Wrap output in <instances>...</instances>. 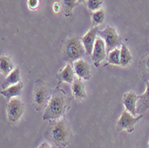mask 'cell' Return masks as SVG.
<instances>
[{"label":"cell","mask_w":149,"mask_h":148,"mask_svg":"<svg viewBox=\"0 0 149 148\" xmlns=\"http://www.w3.org/2000/svg\"><path fill=\"white\" fill-rule=\"evenodd\" d=\"M46 135L55 145L59 148H65L70 142L72 132L67 120L62 119L54 120L49 124Z\"/></svg>","instance_id":"cell-1"},{"label":"cell","mask_w":149,"mask_h":148,"mask_svg":"<svg viewBox=\"0 0 149 148\" xmlns=\"http://www.w3.org/2000/svg\"><path fill=\"white\" fill-rule=\"evenodd\" d=\"M67 109V100L60 94H55L50 97L43 115L44 120H56L65 113Z\"/></svg>","instance_id":"cell-2"},{"label":"cell","mask_w":149,"mask_h":148,"mask_svg":"<svg viewBox=\"0 0 149 148\" xmlns=\"http://www.w3.org/2000/svg\"><path fill=\"white\" fill-rule=\"evenodd\" d=\"M85 47L81 40L76 37L68 38L63 47V57L67 62H75L85 55Z\"/></svg>","instance_id":"cell-3"},{"label":"cell","mask_w":149,"mask_h":148,"mask_svg":"<svg viewBox=\"0 0 149 148\" xmlns=\"http://www.w3.org/2000/svg\"><path fill=\"white\" fill-rule=\"evenodd\" d=\"M24 113V104L18 98L13 97L9 100L6 105V114L8 120L13 123H16L22 118Z\"/></svg>","instance_id":"cell-4"},{"label":"cell","mask_w":149,"mask_h":148,"mask_svg":"<svg viewBox=\"0 0 149 148\" xmlns=\"http://www.w3.org/2000/svg\"><path fill=\"white\" fill-rule=\"evenodd\" d=\"M97 35L104 39L106 46V51L108 52L117 48V47L120 44V37L113 27H106L104 31H98Z\"/></svg>","instance_id":"cell-5"},{"label":"cell","mask_w":149,"mask_h":148,"mask_svg":"<svg viewBox=\"0 0 149 148\" xmlns=\"http://www.w3.org/2000/svg\"><path fill=\"white\" fill-rule=\"evenodd\" d=\"M49 91L43 82L37 83L33 92V104L37 110L42 109L47 103L49 102Z\"/></svg>","instance_id":"cell-6"},{"label":"cell","mask_w":149,"mask_h":148,"mask_svg":"<svg viewBox=\"0 0 149 148\" xmlns=\"http://www.w3.org/2000/svg\"><path fill=\"white\" fill-rule=\"evenodd\" d=\"M141 116H134L128 111H124L121 113L120 117L117 122V129L119 131L126 130L128 132H132L136 124L140 120Z\"/></svg>","instance_id":"cell-7"},{"label":"cell","mask_w":149,"mask_h":148,"mask_svg":"<svg viewBox=\"0 0 149 148\" xmlns=\"http://www.w3.org/2000/svg\"><path fill=\"white\" fill-rule=\"evenodd\" d=\"M73 70L75 74L79 79H88L91 76L90 66L83 59H79L73 63Z\"/></svg>","instance_id":"cell-8"},{"label":"cell","mask_w":149,"mask_h":148,"mask_svg":"<svg viewBox=\"0 0 149 148\" xmlns=\"http://www.w3.org/2000/svg\"><path fill=\"white\" fill-rule=\"evenodd\" d=\"M105 53H106V46L104 39L101 38L100 37L97 38L92 52V58L94 62L97 64L98 63L103 61L105 57Z\"/></svg>","instance_id":"cell-9"},{"label":"cell","mask_w":149,"mask_h":148,"mask_svg":"<svg viewBox=\"0 0 149 148\" xmlns=\"http://www.w3.org/2000/svg\"><path fill=\"white\" fill-rule=\"evenodd\" d=\"M98 32V29L97 27H93V28L88 31V33L81 38V42H82L86 53H88V55H92V52H93V48H94V45L95 42L97 40V35Z\"/></svg>","instance_id":"cell-10"},{"label":"cell","mask_w":149,"mask_h":148,"mask_svg":"<svg viewBox=\"0 0 149 148\" xmlns=\"http://www.w3.org/2000/svg\"><path fill=\"white\" fill-rule=\"evenodd\" d=\"M137 103H138V96L133 92H128L123 96V104L125 106L126 111H128L134 116H136L138 114Z\"/></svg>","instance_id":"cell-11"},{"label":"cell","mask_w":149,"mask_h":148,"mask_svg":"<svg viewBox=\"0 0 149 148\" xmlns=\"http://www.w3.org/2000/svg\"><path fill=\"white\" fill-rule=\"evenodd\" d=\"M149 107V81L146 82V91L141 96H138L137 113H143Z\"/></svg>","instance_id":"cell-12"},{"label":"cell","mask_w":149,"mask_h":148,"mask_svg":"<svg viewBox=\"0 0 149 148\" xmlns=\"http://www.w3.org/2000/svg\"><path fill=\"white\" fill-rule=\"evenodd\" d=\"M22 88H23V84L21 81L18 84L10 86L7 88L3 89L1 91V95L4 96L6 99H9V100L13 98V97H18L21 95Z\"/></svg>","instance_id":"cell-13"},{"label":"cell","mask_w":149,"mask_h":148,"mask_svg":"<svg viewBox=\"0 0 149 148\" xmlns=\"http://www.w3.org/2000/svg\"><path fill=\"white\" fill-rule=\"evenodd\" d=\"M74 74H75V72H74L73 68L71 66V64L67 63L64 68L59 72L57 78L63 82H67L69 84H72V83H73L74 79H75Z\"/></svg>","instance_id":"cell-14"},{"label":"cell","mask_w":149,"mask_h":148,"mask_svg":"<svg viewBox=\"0 0 149 148\" xmlns=\"http://www.w3.org/2000/svg\"><path fill=\"white\" fill-rule=\"evenodd\" d=\"M72 94L76 99L81 100L86 97V91L83 82L79 79V78L75 79L72 83Z\"/></svg>","instance_id":"cell-15"},{"label":"cell","mask_w":149,"mask_h":148,"mask_svg":"<svg viewBox=\"0 0 149 148\" xmlns=\"http://www.w3.org/2000/svg\"><path fill=\"white\" fill-rule=\"evenodd\" d=\"M19 82H21V76H20V70L19 68H15L13 70L5 79V82L2 85V88L4 89L7 88L10 86L18 84Z\"/></svg>","instance_id":"cell-16"},{"label":"cell","mask_w":149,"mask_h":148,"mask_svg":"<svg viewBox=\"0 0 149 148\" xmlns=\"http://www.w3.org/2000/svg\"><path fill=\"white\" fill-rule=\"evenodd\" d=\"M0 68H1V72L4 75H8L15 70L11 59L6 56H3L0 58Z\"/></svg>","instance_id":"cell-17"},{"label":"cell","mask_w":149,"mask_h":148,"mask_svg":"<svg viewBox=\"0 0 149 148\" xmlns=\"http://www.w3.org/2000/svg\"><path fill=\"white\" fill-rule=\"evenodd\" d=\"M131 60H132V56L130 50L128 49L126 45L123 44L120 48V65L126 66L131 62Z\"/></svg>","instance_id":"cell-18"},{"label":"cell","mask_w":149,"mask_h":148,"mask_svg":"<svg viewBox=\"0 0 149 148\" xmlns=\"http://www.w3.org/2000/svg\"><path fill=\"white\" fill-rule=\"evenodd\" d=\"M108 63L113 65H120V50L118 48L112 50L108 56Z\"/></svg>","instance_id":"cell-19"},{"label":"cell","mask_w":149,"mask_h":148,"mask_svg":"<svg viewBox=\"0 0 149 148\" xmlns=\"http://www.w3.org/2000/svg\"><path fill=\"white\" fill-rule=\"evenodd\" d=\"M104 19V12L102 9H99L93 13L92 15V22L94 25H98L103 22Z\"/></svg>","instance_id":"cell-20"},{"label":"cell","mask_w":149,"mask_h":148,"mask_svg":"<svg viewBox=\"0 0 149 148\" xmlns=\"http://www.w3.org/2000/svg\"><path fill=\"white\" fill-rule=\"evenodd\" d=\"M102 6V0H87V7L92 12H96Z\"/></svg>","instance_id":"cell-21"},{"label":"cell","mask_w":149,"mask_h":148,"mask_svg":"<svg viewBox=\"0 0 149 148\" xmlns=\"http://www.w3.org/2000/svg\"><path fill=\"white\" fill-rule=\"evenodd\" d=\"M63 2V8L65 10V13H71L72 10L74 8V6H76L78 0H62Z\"/></svg>","instance_id":"cell-22"},{"label":"cell","mask_w":149,"mask_h":148,"mask_svg":"<svg viewBox=\"0 0 149 148\" xmlns=\"http://www.w3.org/2000/svg\"><path fill=\"white\" fill-rule=\"evenodd\" d=\"M142 68L144 70V72L149 76V55L146 56L143 61H142Z\"/></svg>","instance_id":"cell-23"},{"label":"cell","mask_w":149,"mask_h":148,"mask_svg":"<svg viewBox=\"0 0 149 148\" xmlns=\"http://www.w3.org/2000/svg\"><path fill=\"white\" fill-rule=\"evenodd\" d=\"M39 5V0H28V6L31 9H36Z\"/></svg>","instance_id":"cell-24"},{"label":"cell","mask_w":149,"mask_h":148,"mask_svg":"<svg viewBox=\"0 0 149 148\" xmlns=\"http://www.w3.org/2000/svg\"><path fill=\"white\" fill-rule=\"evenodd\" d=\"M38 148H54V147H52L47 142H43Z\"/></svg>","instance_id":"cell-25"},{"label":"cell","mask_w":149,"mask_h":148,"mask_svg":"<svg viewBox=\"0 0 149 148\" xmlns=\"http://www.w3.org/2000/svg\"><path fill=\"white\" fill-rule=\"evenodd\" d=\"M54 9H55V11H56V12H58V11H59V9H60V6H59V4L56 3L55 5H54Z\"/></svg>","instance_id":"cell-26"},{"label":"cell","mask_w":149,"mask_h":148,"mask_svg":"<svg viewBox=\"0 0 149 148\" xmlns=\"http://www.w3.org/2000/svg\"><path fill=\"white\" fill-rule=\"evenodd\" d=\"M86 0H78V2H79V3H82V2H85Z\"/></svg>","instance_id":"cell-27"},{"label":"cell","mask_w":149,"mask_h":148,"mask_svg":"<svg viewBox=\"0 0 149 148\" xmlns=\"http://www.w3.org/2000/svg\"><path fill=\"white\" fill-rule=\"evenodd\" d=\"M148 148H149V143H148Z\"/></svg>","instance_id":"cell-28"}]
</instances>
